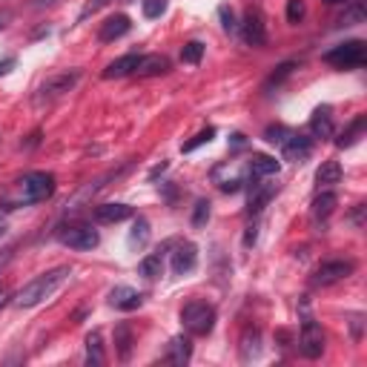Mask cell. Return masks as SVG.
<instances>
[{
    "label": "cell",
    "mask_w": 367,
    "mask_h": 367,
    "mask_svg": "<svg viewBox=\"0 0 367 367\" xmlns=\"http://www.w3.org/2000/svg\"><path fill=\"white\" fill-rule=\"evenodd\" d=\"M72 276V270L69 267H55V270H49V273H44V276H38V278H32L18 296H15V304L24 310V307H38L41 301H46V298H52L55 293H58V287L66 281Z\"/></svg>",
    "instance_id": "6da1fadb"
},
{
    "label": "cell",
    "mask_w": 367,
    "mask_h": 367,
    "mask_svg": "<svg viewBox=\"0 0 367 367\" xmlns=\"http://www.w3.org/2000/svg\"><path fill=\"white\" fill-rule=\"evenodd\" d=\"M81 69H64V72H55V75H49L41 86H38V92H35V98H32V104L38 106V109H44V106H52L55 101H61L64 95H69L75 86H78V81H81Z\"/></svg>",
    "instance_id": "7a4b0ae2"
},
{
    "label": "cell",
    "mask_w": 367,
    "mask_h": 367,
    "mask_svg": "<svg viewBox=\"0 0 367 367\" xmlns=\"http://www.w3.org/2000/svg\"><path fill=\"white\" fill-rule=\"evenodd\" d=\"M181 324L190 336H210L216 327V307L207 301H190L181 307Z\"/></svg>",
    "instance_id": "3957f363"
},
{
    "label": "cell",
    "mask_w": 367,
    "mask_h": 367,
    "mask_svg": "<svg viewBox=\"0 0 367 367\" xmlns=\"http://www.w3.org/2000/svg\"><path fill=\"white\" fill-rule=\"evenodd\" d=\"M324 64H330L336 69H358L367 64V44L364 41H344V44L333 46L330 52H324Z\"/></svg>",
    "instance_id": "277c9868"
},
{
    "label": "cell",
    "mask_w": 367,
    "mask_h": 367,
    "mask_svg": "<svg viewBox=\"0 0 367 367\" xmlns=\"http://www.w3.org/2000/svg\"><path fill=\"white\" fill-rule=\"evenodd\" d=\"M55 193V175L52 172H29L21 178V201L24 204H38L52 198Z\"/></svg>",
    "instance_id": "5b68a950"
},
{
    "label": "cell",
    "mask_w": 367,
    "mask_h": 367,
    "mask_svg": "<svg viewBox=\"0 0 367 367\" xmlns=\"http://www.w3.org/2000/svg\"><path fill=\"white\" fill-rule=\"evenodd\" d=\"M129 169H132V161H126V164H124V166H118V169L104 172V175H101V178H95V181H89L84 190H78V196H75L72 201H66V213H78V210H81V207H84L95 193H101V190L106 187V181H118V178H121V175H126Z\"/></svg>",
    "instance_id": "8992f818"
},
{
    "label": "cell",
    "mask_w": 367,
    "mask_h": 367,
    "mask_svg": "<svg viewBox=\"0 0 367 367\" xmlns=\"http://www.w3.org/2000/svg\"><path fill=\"white\" fill-rule=\"evenodd\" d=\"M353 270H356V261H350V258H333V261H324V264L313 273V287H333V284L344 281Z\"/></svg>",
    "instance_id": "52a82bcc"
},
{
    "label": "cell",
    "mask_w": 367,
    "mask_h": 367,
    "mask_svg": "<svg viewBox=\"0 0 367 367\" xmlns=\"http://www.w3.org/2000/svg\"><path fill=\"white\" fill-rule=\"evenodd\" d=\"M298 350L304 358H318L324 353V330L316 318H304L301 321V336H298Z\"/></svg>",
    "instance_id": "ba28073f"
},
{
    "label": "cell",
    "mask_w": 367,
    "mask_h": 367,
    "mask_svg": "<svg viewBox=\"0 0 367 367\" xmlns=\"http://www.w3.org/2000/svg\"><path fill=\"white\" fill-rule=\"evenodd\" d=\"M61 241L66 247H72V250L86 253V250H95L101 244V236H98V230L92 224H72V227L61 230Z\"/></svg>",
    "instance_id": "9c48e42d"
},
{
    "label": "cell",
    "mask_w": 367,
    "mask_h": 367,
    "mask_svg": "<svg viewBox=\"0 0 367 367\" xmlns=\"http://www.w3.org/2000/svg\"><path fill=\"white\" fill-rule=\"evenodd\" d=\"M241 38L247 46H264L267 44V24H264V15L258 9H247V15L241 21Z\"/></svg>",
    "instance_id": "30bf717a"
},
{
    "label": "cell",
    "mask_w": 367,
    "mask_h": 367,
    "mask_svg": "<svg viewBox=\"0 0 367 367\" xmlns=\"http://www.w3.org/2000/svg\"><path fill=\"white\" fill-rule=\"evenodd\" d=\"M196 264H198V247L193 241H181L175 247V253H172V273L175 276H187V273L196 270Z\"/></svg>",
    "instance_id": "8fae6325"
},
{
    "label": "cell",
    "mask_w": 367,
    "mask_h": 367,
    "mask_svg": "<svg viewBox=\"0 0 367 367\" xmlns=\"http://www.w3.org/2000/svg\"><path fill=\"white\" fill-rule=\"evenodd\" d=\"M336 204H338V198H336V193H330V190H324V193H318V196L313 198L310 218H313V224H316V227H321V233H324L327 218L336 213Z\"/></svg>",
    "instance_id": "7c38bea8"
},
{
    "label": "cell",
    "mask_w": 367,
    "mask_h": 367,
    "mask_svg": "<svg viewBox=\"0 0 367 367\" xmlns=\"http://www.w3.org/2000/svg\"><path fill=\"white\" fill-rule=\"evenodd\" d=\"M129 29H132V24H129L126 15H112V18H106V21L101 24L98 41H101V44H115V41H121Z\"/></svg>",
    "instance_id": "4fadbf2b"
},
{
    "label": "cell",
    "mask_w": 367,
    "mask_h": 367,
    "mask_svg": "<svg viewBox=\"0 0 367 367\" xmlns=\"http://www.w3.org/2000/svg\"><path fill=\"white\" fill-rule=\"evenodd\" d=\"M281 152H284V158H287V161L301 164V161H307V158H310V152H313V141H310L307 135L293 132V135L281 144Z\"/></svg>",
    "instance_id": "5bb4252c"
},
{
    "label": "cell",
    "mask_w": 367,
    "mask_h": 367,
    "mask_svg": "<svg viewBox=\"0 0 367 367\" xmlns=\"http://www.w3.org/2000/svg\"><path fill=\"white\" fill-rule=\"evenodd\" d=\"M92 218L98 224H121V221L132 218V207L129 204H98L92 210Z\"/></svg>",
    "instance_id": "9a60e30c"
},
{
    "label": "cell",
    "mask_w": 367,
    "mask_h": 367,
    "mask_svg": "<svg viewBox=\"0 0 367 367\" xmlns=\"http://www.w3.org/2000/svg\"><path fill=\"white\" fill-rule=\"evenodd\" d=\"M109 304H112L115 310H124V313H132V310H138V307L144 304V296H141L138 290H132V287H126V284H121V287H115V290L109 293Z\"/></svg>",
    "instance_id": "2e32d148"
},
{
    "label": "cell",
    "mask_w": 367,
    "mask_h": 367,
    "mask_svg": "<svg viewBox=\"0 0 367 367\" xmlns=\"http://www.w3.org/2000/svg\"><path fill=\"white\" fill-rule=\"evenodd\" d=\"M164 72H169V58L166 55H141V61H138L132 75H138V78H158Z\"/></svg>",
    "instance_id": "e0dca14e"
},
{
    "label": "cell",
    "mask_w": 367,
    "mask_h": 367,
    "mask_svg": "<svg viewBox=\"0 0 367 367\" xmlns=\"http://www.w3.org/2000/svg\"><path fill=\"white\" fill-rule=\"evenodd\" d=\"M190 358H193V341H190V336H175V338L169 341L166 361L175 364V367H184Z\"/></svg>",
    "instance_id": "ac0fdd59"
},
{
    "label": "cell",
    "mask_w": 367,
    "mask_h": 367,
    "mask_svg": "<svg viewBox=\"0 0 367 367\" xmlns=\"http://www.w3.org/2000/svg\"><path fill=\"white\" fill-rule=\"evenodd\" d=\"M310 132L313 138H333L336 126H333V109L330 106H318L310 118Z\"/></svg>",
    "instance_id": "d6986e66"
},
{
    "label": "cell",
    "mask_w": 367,
    "mask_h": 367,
    "mask_svg": "<svg viewBox=\"0 0 367 367\" xmlns=\"http://www.w3.org/2000/svg\"><path fill=\"white\" fill-rule=\"evenodd\" d=\"M278 169H281V164H278L273 155H253V158H250V178H253V181L278 175Z\"/></svg>",
    "instance_id": "ffe728a7"
},
{
    "label": "cell",
    "mask_w": 367,
    "mask_h": 367,
    "mask_svg": "<svg viewBox=\"0 0 367 367\" xmlns=\"http://www.w3.org/2000/svg\"><path fill=\"white\" fill-rule=\"evenodd\" d=\"M138 61H141V55L129 52V55H124V58L112 61V64L104 69V78H106V81H112V78H126V75H132V72H135Z\"/></svg>",
    "instance_id": "44dd1931"
},
{
    "label": "cell",
    "mask_w": 367,
    "mask_h": 367,
    "mask_svg": "<svg viewBox=\"0 0 367 367\" xmlns=\"http://www.w3.org/2000/svg\"><path fill=\"white\" fill-rule=\"evenodd\" d=\"M106 361V353H104V333L101 330H92L86 336V364L89 367H101Z\"/></svg>",
    "instance_id": "7402d4cb"
},
{
    "label": "cell",
    "mask_w": 367,
    "mask_h": 367,
    "mask_svg": "<svg viewBox=\"0 0 367 367\" xmlns=\"http://www.w3.org/2000/svg\"><path fill=\"white\" fill-rule=\"evenodd\" d=\"M338 181H341V164H338V161H324V164L316 169V184H318V187L330 190V187H336Z\"/></svg>",
    "instance_id": "603a6c76"
},
{
    "label": "cell",
    "mask_w": 367,
    "mask_h": 367,
    "mask_svg": "<svg viewBox=\"0 0 367 367\" xmlns=\"http://www.w3.org/2000/svg\"><path fill=\"white\" fill-rule=\"evenodd\" d=\"M364 129H367V118L364 115H356L353 121H350V126L341 132V138H336V144L344 149V146H353V144H358V138L364 135Z\"/></svg>",
    "instance_id": "cb8c5ba5"
},
{
    "label": "cell",
    "mask_w": 367,
    "mask_h": 367,
    "mask_svg": "<svg viewBox=\"0 0 367 367\" xmlns=\"http://www.w3.org/2000/svg\"><path fill=\"white\" fill-rule=\"evenodd\" d=\"M253 187H256V184H253ZM273 196H276V184H264V187H256L253 196H250V216H258V213L270 204Z\"/></svg>",
    "instance_id": "d4e9b609"
},
{
    "label": "cell",
    "mask_w": 367,
    "mask_h": 367,
    "mask_svg": "<svg viewBox=\"0 0 367 367\" xmlns=\"http://www.w3.org/2000/svg\"><path fill=\"white\" fill-rule=\"evenodd\" d=\"M115 350H118V358H121V361H126L129 353H132V330H129L126 321H121V324L115 327Z\"/></svg>",
    "instance_id": "484cf974"
},
{
    "label": "cell",
    "mask_w": 367,
    "mask_h": 367,
    "mask_svg": "<svg viewBox=\"0 0 367 367\" xmlns=\"http://www.w3.org/2000/svg\"><path fill=\"white\" fill-rule=\"evenodd\" d=\"M341 26H358L364 24V0H347V12L338 21Z\"/></svg>",
    "instance_id": "4316f807"
},
{
    "label": "cell",
    "mask_w": 367,
    "mask_h": 367,
    "mask_svg": "<svg viewBox=\"0 0 367 367\" xmlns=\"http://www.w3.org/2000/svg\"><path fill=\"white\" fill-rule=\"evenodd\" d=\"M138 273H141L144 278H149V281L161 278V273H164V261H161V256H158V253L146 256V258H144V261L138 264Z\"/></svg>",
    "instance_id": "83f0119b"
},
{
    "label": "cell",
    "mask_w": 367,
    "mask_h": 367,
    "mask_svg": "<svg viewBox=\"0 0 367 367\" xmlns=\"http://www.w3.org/2000/svg\"><path fill=\"white\" fill-rule=\"evenodd\" d=\"M258 341H261L258 330H247V333H244V338H241V361H250V358H256V356L261 353Z\"/></svg>",
    "instance_id": "f1b7e54d"
},
{
    "label": "cell",
    "mask_w": 367,
    "mask_h": 367,
    "mask_svg": "<svg viewBox=\"0 0 367 367\" xmlns=\"http://www.w3.org/2000/svg\"><path fill=\"white\" fill-rule=\"evenodd\" d=\"M201 58H204V44H201V41L184 44V49H181V61H184V64L196 66V64H201Z\"/></svg>",
    "instance_id": "f546056e"
},
{
    "label": "cell",
    "mask_w": 367,
    "mask_h": 367,
    "mask_svg": "<svg viewBox=\"0 0 367 367\" xmlns=\"http://www.w3.org/2000/svg\"><path fill=\"white\" fill-rule=\"evenodd\" d=\"M149 241V221L146 218H135L132 233H129V244L132 247H144Z\"/></svg>",
    "instance_id": "4dcf8cb0"
},
{
    "label": "cell",
    "mask_w": 367,
    "mask_h": 367,
    "mask_svg": "<svg viewBox=\"0 0 367 367\" xmlns=\"http://www.w3.org/2000/svg\"><path fill=\"white\" fill-rule=\"evenodd\" d=\"M293 69H296V64L293 61H287V64H281V66H276V72L267 78V84H264V89H273V86H281L290 75H293Z\"/></svg>",
    "instance_id": "1f68e13d"
},
{
    "label": "cell",
    "mask_w": 367,
    "mask_h": 367,
    "mask_svg": "<svg viewBox=\"0 0 367 367\" xmlns=\"http://www.w3.org/2000/svg\"><path fill=\"white\" fill-rule=\"evenodd\" d=\"M290 135H293V129H287V126H281V124L264 129V141H267V144H276V146H281Z\"/></svg>",
    "instance_id": "d6a6232c"
},
{
    "label": "cell",
    "mask_w": 367,
    "mask_h": 367,
    "mask_svg": "<svg viewBox=\"0 0 367 367\" xmlns=\"http://www.w3.org/2000/svg\"><path fill=\"white\" fill-rule=\"evenodd\" d=\"M141 9H144V18L155 21L166 12V0H141Z\"/></svg>",
    "instance_id": "836d02e7"
},
{
    "label": "cell",
    "mask_w": 367,
    "mask_h": 367,
    "mask_svg": "<svg viewBox=\"0 0 367 367\" xmlns=\"http://www.w3.org/2000/svg\"><path fill=\"white\" fill-rule=\"evenodd\" d=\"M307 15V4L304 0H287V21L290 24H301Z\"/></svg>",
    "instance_id": "e575fe53"
},
{
    "label": "cell",
    "mask_w": 367,
    "mask_h": 367,
    "mask_svg": "<svg viewBox=\"0 0 367 367\" xmlns=\"http://www.w3.org/2000/svg\"><path fill=\"white\" fill-rule=\"evenodd\" d=\"M213 135H216V129H213V126H207V129H201V132H198L193 141L184 144L181 149H184V152H193V149H198L201 144H210V141H213Z\"/></svg>",
    "instance_id": "d590c367"
},
{
    "label": "cell",
    "mask_w": 367,
    "mask_h": 367,
    "mask_svg": "<svg viewBox=\"0 0 367 367\" xmlns=\"http://www.w3.org/2000/svg\"><path fill=\"white\" fill-rule=\"evenodd\" d=\"M210 221V201H196V210H193V227H204Z\"/></svg>",
    "instance_id": "8d00e7d4"
},
{
    "label": "cell",
    "mask_w": 367,
    "mask_h": 367,
    "mask_svg": "<svg viewBox=\"0 0 367 367\" xmlns=\"http://www.w3.org/2000/svg\"><path fill=\"white\" fill-rule=\"evenodd\" d=\"M218 15H221V21H224L221 26H224L227 32H236V29H238V24H236V15H233V9H230V6H221V9H218Z\"/></svg>",
    "instance_id": "74e56055"
},
{
    "label": "cell",
    "mask_w": 367,
    "mask_h": 367,
    "mask_svg": "<svg viewBox=\"0 0 367 367\" xmlns=\"http://www.w3.org/2000/svg\"><path fill=\"white\" fill-rule=\"evenodd\" d=\"M106 4H109V0H89V4L84 6V12L78 15V21H86L89 15H95V12H98V9H104Z\"/></svg>",
    "instance_id": "f35d334b"
},
{
    "label": "cell",
    "mask_w": 367,
    "mask_h": 367,
    "mask_svg": "<svg viewBox=\"0 0 367 367\" xmlns=\"http://www.w3.org/2000/svg\"><path fill=\"white\" fill-rule=\"evenodd\" d=\"M55 4H61V0H29L32 9H49V6H55Z\"/></svg>",
    "instance_id": "ab89813d"
},
{
    "label": "cell",
    "mask_w": 367,
    "mask_h": 367,
    "mask_svg": "<svg viewBox=\"0 0 367 367\" xmlns=\"http://www.w3.org/2000/svg\"><path fill=\"white\" fill-rule=\"evenodd\" d=\"M241 190V181H227L221 184V193H238Z\"/></svg>",
    "instance_id": "60d3db41"
},
{
    "label": "cell",
    "mask_w": 367,
    "mask_h": 367,
    "mask_svg": "<svg viewBox=\"0 0 367 367\" xmlns=\"http://www.w3.org/2000/svg\"><path fill=\"white\" fill-rule=\"evenodd\" d=\"M15 69V58H6V61H0V75H9Z\"/></svg>",
    "instance_id": "b9f144b4"
},
{
    "label": "cell",
    "mask_w": 367,
    "mask_h": 367,
    "mask_svg": "<svg viewBox=\"0 0 367 367\" xmlns=\"http://www.w3.org/2000/svg\"><path fill=\"white\" fill-rule=\"evenodd\" d=\"M9 301H12V293H9L6 287H0V310H4Z\"/></svg>",
    "instance_id": "7bdbcfd3"
},
{
    "label": "cell",
    "mask_w": 367,
    "mask_h": 367,
    "mask_svg": "<svg viewBox=\"0 0 367 367\" xmlns=\"http://www.w3.org/2000/svg\"><path fill=\"white\" fill-rule=\"evenodd\" d=\"M9 258H12V247H9V250H4V253H0V270H4V267L9 264Z\"/></svg>",
    "instance_id": "ee69618b"
},
{
    "label": "cell",
    "mask_w": 367,
    "mask_h": 367,
    "mask_svg": "<svg viewBox=\"0 0 367 367\" xmlns=\"http://www.w3.org/2000/svg\"><path fill=\"white\" fill-rule=\"evenodd\" d=\"M12 210H15V207H12V204H0V218H6V216H9V213H12Z\"/></svg>",
    "instance_id": "f6af8a7d"
},
{
    "label": "cell",
    "mask_w": 367,
    "mask_h": 367,
    "mask_svg": "<svg viewBox=\"0 0 367 367\" xmlns=\"http://www.w3.org/2000/svg\"><path fill=\"white\" fill-rule=\"evenodd\" d=\"M324 4H330V6H336V4H347V0H324Z\"/></svg>",
    "instance_id": "bcb514c9"
},
{
    "label": "cell",
    "mask_w": 367,
    "mask_h": 367,
    "mask_svg": "<svg viewBox=\"0 0 367 367\" xmlns=\"http://www.w3.org/2000/svg\"><path fill=\"white\" fill-rule=\"evenodd\" d=\"M0 29H4V18H0Z\"/></svg>",
    "instance_id": "7dc6e473"
}]
</instances>
